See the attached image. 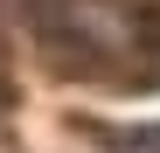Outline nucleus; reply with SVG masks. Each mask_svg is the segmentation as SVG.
Instances as JSON below:
<instances>
[{
    "instance_id": "nucleus-1",
    "label": "nucleus",
    "mask_w": 160,
    "mask_h": 153,
    "mask_svg": "<svg viewBox=\"0 0 160 153\" xmlns=\"http://www.w3.org/2000/svg\"><path fill=\"white\" fill-rule=\"evenodd\" d=\"M118 153H160V125H132V132H112Z\"/></svg>"
}]
</instances>
